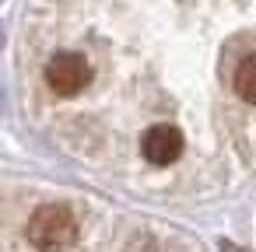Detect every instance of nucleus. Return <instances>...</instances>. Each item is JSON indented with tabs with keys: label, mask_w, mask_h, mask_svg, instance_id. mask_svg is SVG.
Segmentation results:
<instances>
[{
	"label": "nucleus",
	"mask_w": 256,
	"mask_h": 252,
	"mask_svg": "<svg viewBox=\"0 0 256 252\" xmlns=\"http://www.w3.org/2000/svg\"><path fill=\"white\" fill-rule=\"evenodd\" d=\"M25 235L39 252H67L78 242V217L64 203H46L28 217Z\"/></svg>",
	"instance_id": "1"
},
{
	"label": "nucleus",
	"mask_w": 256,
	"mask_h": 252,
	"mask_svg": "<svg viewBox=\"0 0 256 252\" xmlns=\"http://www.w3.org/2000/svg\"><path fill=\"white\" fill-rule=\"evenodd\" d=\"M88 81H92V63L81 53H56L46 63V84L60 98H74L78 91L88 88Z\"/></svg>",
	"instance_id": "2"
},
{
	"label": "nucleus",
	"mask_w": 256,
	"mask_h": 252,
	"mask_svg": "<svg viewBox=\"0 0 256 252\" xmlns=\"http://www.w3.org/2000/svg\"><path fill=\"white\" fill-rule=\"evenodd\" d=\"M182 133H179V126H172V123H154L144 137H140V154L151 161V165H172V161H179V154H182Z\"/></svg>",
	"instance_id": "3"
},
{
	"label": "nucleus",
	"mask_w": 256,
	"mask_h": 252,
	"mask_svg": "<svg viewBox=\"0 0 256 252\" xmlns=\"http://www.w3.org/2000/svg\"><path fill=\"white\" fill-rule=\"evenodd\" d=\"M235 95L249 105H256V53H249L235 67Z\"/></svg>",
	"instance_id": "4"
}]
</instances>
